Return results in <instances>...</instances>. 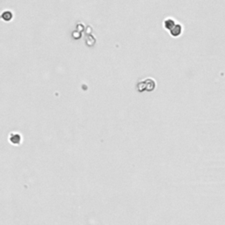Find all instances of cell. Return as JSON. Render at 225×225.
Wrapping results in <instances>:
<instances>
[{"mask_svg":"<svg viewBox=\"0 0 225 225\" xmlns=\"http://www.w3.org/2000/svg\"><path fill=\"white\" fill-rule=\"evenodd\" d=\"M155 86H156V83L151 78H147L146 80L138 83V89H139V91H143V90L152 91L155 88Z\"/></svg>","mask_w":225,"mask_h":225,"instance_id":"obj_1","label":"cell"},{"mask_svg":"<svg viewBox=\"0 0 225 225\" xmlns=\"http://www.w3.org/2000/svg\"><path fill=\"white\" fill-rule=\"evenodd\" d=\"M176 24H177V23H176L172 19H166L165 20V27H166L169 31H170Z\"/></svg>","mask_w":225,"mask_h":225,"instance_id":"obj_5","label":"cell"},{"mask_svg":"<svg viewBox=\"0 0 225 225\" xmlns=\"http://www.w3.org/2000/svg\"><path fill=\"white\" fill-rule=\"evenodd\" d=\"M182 32V26L179 25V24H176L171 30H170V33H172L173 36H178Z\"/></svg>","mask_w":225,"mask_h":225,"instance_id":"obj_2","label":"cell"},{"mask_svg":"<svg viewBox=\"0 0 225 225\" xmlns=\"http://www.w3.org/2000/svg\"><path fill=\"white\" fill-rule=\"evenodd\" d=\"M10 140L12 143H19L21 141V135L19 133H12L10 135Z\"/></svg>","mask_w":225,"mask_h":225,"instance_id":"obj_3","label":"cell"},{"mask_svg":"<svg viewBox=\"0 0 225 225\" xmlns=\"http://www.w3.org/2000/svg\"><path fill=\"white\" fill-rule=\"evenodd\" d=\"M1 17L4 20L9 21L12 19V12L11 11H4L1 14Z\"/></svg>","mask_w":225,"mask_h":225,"instance_id":"obj_4","label":"cell"}]
</instances>
